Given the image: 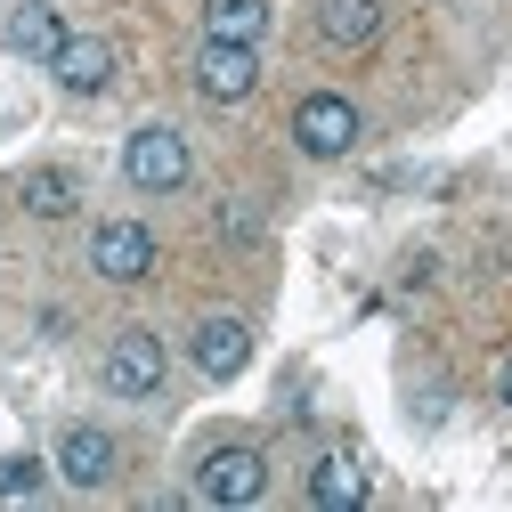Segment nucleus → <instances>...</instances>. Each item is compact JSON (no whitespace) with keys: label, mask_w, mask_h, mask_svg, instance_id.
I'll list each match as a JSON object with an SVG mask.
<instances>
[{"label":"nucleus","mask_w":512,"mask_h":512,"mask_svg":"<svg viewBox=\"0 0 512 512\" xmlns=\"http://www.w3.org/2000/svg\"><path fill=\"white\" fill-rule=\"evenodd\" d=\"M122 179L139 187V196H179L187 179H196V155L171 122H139L131 139H122Z\"/></svg>","instance_id":"obj_1"},{"label":"nucleus","mask_w":512,"mask_h":512,"mask_svg":"<svg viewBox=\"0 0 512 512\" xmlns=\"http://www.w3.org/2000/svg\"><path fill=\"white\" fill-rule=\"evenodd\" d=\"M358 139H366V122H358V106H350L342 90H309V98L293 106V147H301L309 163H342Z\"/></svg>","instance_id":"obj_2"},{"label":"nucleus","mask_w":512,"mask_h":512,"mask_svg":"<svg viewBox=\"0 0 512 512\" xmlns=\"http://www.w3.org/2000/svg\"><path fill=\"white\" fill-rule=\"evenodd\" d=\"M261 488H269V456L252 439H228V447H212L196 464V504L236 512V504H261Z\"/></svg>","instance_id":"obj_3"},{"label":"nucleus","mask_w":512,"mask_h":512,"mask_svg":"<svg viewBox=\"0 0 512 512\" xmlns=\"http://www.w3.org/2000/svg\"><path fill=\"white\" fill-rule=\"evenodd\" d=\"M163 374H171V350H163L155 326H122V334L106 342V391H114V399H155Z\"/></svg>","instance_id":"obj_4"},{"label":"nucleus","mask_w":512,"mask_h":512,"mask_svg":"<svg viewBox=\"0 0 512 512\" xmlns=\"http://www.w3.org/2000/svg\"><path fill=\"white\" fill-rule=\"evenodd\" d=\"M90 269H98L106 285H147V277H155V228H139V220H98V228H90Z\"/></svg>","instance_id":"obj_5"},{"label":"nucleus","mask_w":512,"mask_h":512,"mask_svg":"<svg viewBox=\"0 0 512 512\" xmlns=\"http://www.w3.org/2000/svg\"><path fill=\"white\" fill-rule=\"evenodd\" d=\"M196 90L212 106H244L252 90H261V49L252 41H204L196 49Z\"/></svg>","instance_id":"obj_6"},{"label":"nucleus","mask_w":512,"mask_h":512,"mask_svg":"<svg viewBox=\"0 0 512 512\" xmlns=\"http://www.w3.org/2000/svg\"><path fill=\"white\" fill-rule=\"evenodd\" d=\"M114 66H122V57H114L106 33H66V49L49 57V74H57L66 98H106L114 90Z\"/></svg>","instance_id":"obj_7"},{"label":"nucleus","mask_w":512,"mask_h":512,"mask_svg":"<svg viewBox=\"0 0 512 512\" xmlns=\"http://www.w3.org/2000/svg\"><path fill=\"white\" fill-rule=\"evenodd\" d=\"M114 456H122V447L98 431V423H66V431H57V480H66V488H82V496H98L106 480H114Z\"/></svg>","instance_id":"obj_8"},{"label":"nucleus","mask_w":512,"mask_h":512,"mask_svg":"<svg viewBox=\"0 0 512 512\" xmlns=\"http://www.w3.org/2000/svg\"><path fill=\"white\" fill-rule=\"evenodd\" d=\"M366 496H374V472H366L358 447H326V456L309 464V504L317 512H358Z\"/></svg>","instance_id":"obj_9"},{"label":"nucleus","mask_w":512,"mask_h":512,"mask_svg":"<svg viewBox=\"0 0 512 512\" xmlns=\"http://www.w3.org/2000/svg\"><path fill=\"white\" fill-rule=\"evenodd\" d=\"M187 358H196V374H212V382H236L252 366V326L244 317H204L196 342H187Z\"/></svg>","instance_id":"obj_10"},{"label":"nucleus","mask_w":512,"mask_h":512,"mask_svg":"<svg viewBox=\"0 0 512 512\" xmlns=\"http://www.w3.org/2000/svg\"><path fill=\"white\" fill-rule=\"evenodd\" d=\"M9 57H25V66H49L57 49H66V17L49 9V0H25V9H9Z\"/></svg>","instance_id":"obj_11"},{"label":"nucleus","mask_w":512,"mask_h":512,"mask_svg":"<svg viewBox=\"0 0 512 512\" xmlns=\"http://www.w3.org/2000/svg\"><path fill=\"white\" fill-rule=\"evenodd\" d=\"M17 204H25L33 220H74L82 179H74L66 163H41V171H25V179H17Z\"/></svg>","instance_id":"obj_12"},{"label":"nucleus","mask_w":512,"mask_h":512,"mask_svg":"<svg viewBox=\"0 0 512 512\" xmlns=\"http://www.w3.org/2000/svg\"><path fill=\"white\" fill-rule=\"evenodd\" d=\"M317 33L334 49H366L382 33V0H317Z\"/></svg>","instance_id":"obj_13"},{"label":"nucleus","mask_w":512,"mask_h":512,"mask_svg":"<svg viewBox=\"0 0 512 512\" xmlns=\"http://www.w3.org/2000/svg\"><path fill=\"white\" fill-rule=\"evenodd\" d=\"M269 33V0H204V41H252Z\"/></svg>","instance_id":"obj_14"},{"label":"nucleus","mask_w":512,"mask_h":512,"mask_svg":"<svg viewBox=\"0 0 512 512\" xmlns=\"http://www.w3.org/2000/svg\"><path fill=\"white\" fill-rule=\"evenodd\" d=\"M41 480H49V464H33V456H0V496H41Z\"/></svg>","instance_id":"obj_15"},{"label":"nucleus","mask_w":512,"mask_h":512,"mask_svg":"<svg viewBox=\"0 0 512 512\" xmlns=\"http://www.w3.org/2000/svg\"><path fill=\"white\" fill-rule=\"evenodd\" d=\"M496 399H504V407H512V358H504V374H496Z\"/></svg>","instance_id":"obj_16"}]
</instances>
